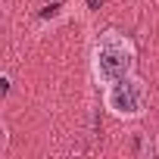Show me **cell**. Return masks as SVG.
<instances>
[{
  "instance_id": "obj_1",
  "label": "cell",
  "mask_w": 159,
  "mask_h": 159,
  "mask_svg": "<svg viewBox=\"0 0 159 159\" xmlns=\"http://www.w3.org/2000/svg\"><path fill=\"white\" fill-rule=\"evenodd\" d=\"M137 69V47L128 34L122 31H103L94 44V53H91V72L97 78V84H112L125 75H134Z\"/></svg>"
},
{
  "instance_id": "obj_2",
  "label": "cell",
  "mask_w": 159,
  "mask_h": 159,
  "mask_svg": "<svg viewBox=\"0 0 159 159\" xmlns=\"http://www.w3.org/2000/svg\"><path fill=\"white\" fill-rule=\"evenodd\" d=\"M103 103L116 119H140L147 112V88L137 75H125L103 88Z\"/></svg>"
},
{
  "instance_id": "obj_3",
  "label": "cell",
  "mask_w": 159,
  "mask_h": 159,
  "mask_svg": "<svg viewBox=\"0 0 159 159\" xmlns=\"http://www.w3.org/2000/svg\"><path fill=\"white\" fill-rule=\"evenodd\" d=\"M100 3H103V0H88V10L94 13V10H100Z\"/></svg>"
},
{
  "instance_id": "obj_4",
  "label": "cell",
  "mask_w": 159,
  "mask_h": 159,
  "mask_svg": "<svg viewBox=\"0 0 159 159\" xmlns=\"http://www.w3.org/2000/svg\"><path fill=\"white\" fill-rule=\"evenodd\" d=\"M66 0H47V7H62Z\"/></svg>"
}]
</instances>
